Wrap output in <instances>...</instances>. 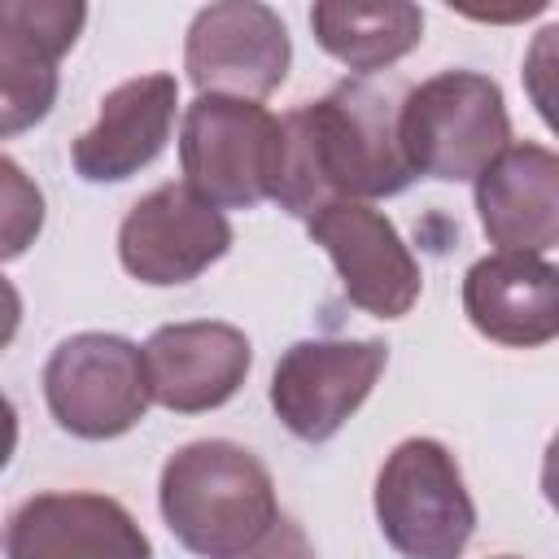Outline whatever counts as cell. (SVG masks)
<instances>
[{
	"mask_svg": "<svg viewBox=\"0 0 559 559\" xmlns=\"http://www.w3.org/2000/svg\"><path fill=\"white\" fill-rule=\"evenodd\" d=\"M402 83L345 79L328 96L306 100L280 118V210L310 218L336 201H376L411 188L415 170L397 140Z\"/></svg>",
	"mask_w": 559,
	"mask_h": 559,
	"instance_id": "cell-1",
	"label": "cell"
},
{
	"mask_svg": "<svg viewBox=\"0 0 559 559\" xmlns=\"http://www.w3.org/2000/svg\"><path fill=\"white\" fill-rule=\"evenodd\" d=\"M157 502L179 546L201 559H240L280 524L266 463L223 437L179 445L162 467Z\"/></svg>",
	"mask_w": 559,
	"mask_h": 559,
	"instance_id": "cell-2",
	"label": "cell"
},
{
	"mask_svg": "<svg viewBox=\"0 0 559 559\" xmlns=\"http://www.w3.org/2000/svg\"><path fill=\"white\" fill-rule=\"evenodd\" d=\"M397 140L415 175L445 183L476 179L511 140L502 87L476 70H441L406 87Z\"/></svg>",
	"mask_w": 559,
	"mask_h": 559,
	"instance_id": "cell-3",
	"label": "cell"
},
{
	"mask_svg": "<svg viewBox=\"0 0 559 559\" xmlns=\"http://www.w3.org/2000/svg\"><path fill=\"white\" fill-rule=\"evenodd\" d=\"M376 520L402 559H459L476 528V507L454 454L432 437L393 445L376 476Z\"/></svg>",
	"mask_w": 559,
	"mask_h": 559,
	"instance_id": "cell-4",
	"label": "cell"
},
{
	"mask_svg": "<svg viewBox=\"0 0 559 559\" xmlns=\"http://www.w3.org/2000/svg\"><path fill=\"white\" fill-rule=\"evenodd\" d=\"M179 162L188 188L214 210L271 201L280 166V118L258 100L197 96L183 109Z\"/></svg>",
	"mask_w": 559,
	"mask_h": 559,
	"instance_id": "cell-5",
	"label": "cell"
},
{
	"mask_svg": "<svg viewBox=\"0 0 559 559\" xmlns=\"http://www.w3.org/2000/svg\"><path fill=\"white\" fill-rule=\"evenodd\" d=\"M44 397L52 419L83 441L131 432L148 411L144 354L114 332L66 336L44 362Z\"/></svg>",
	"mask_w": 559,
	"mask_h": 559,
	"instance_id": "cell-6",
	"label": "cell"
},
{
	"mask_svg": "<svg viewBox=\"0 0 559 559\" xmlns=\"http://www.w3.org/2000/svg\"><path fill=\"white\" fill-rule=\"evenodd\" d=\"M288 26L258 0L205 4L183 39V70L201 96L262 100L288 79Z\"/></svg>",
	"mask_w": 559,
	"mask_h": 559,
	"instance_id": "cell-7",
	"label": "cell"
},
{
	"mask_svg": "<svg viewBox=\"0 0 559 559\" xmlns=\"http://www.w3.org/2000/svg\"><path fill=\"white\" fill-rule=\"evenodd\" d=\"M384 362V341H297L275 362L271 406L297 441H328L371 397Z\"/></svg>",
	"mask_w": 559,
	"mask_h": 559,
	"instance_id": "cell-8",
	"label": "cell"
},
{
	"mask_svg": "<svg viewBox=\"0 0 559 559\" xmlns=\"http://www.w3.org/2000/svg\"><path fill=\"white\" fill-rule=\"evenodd\" d=\"M231 249V223L188 183H162L140 197L118 227L122 271L140 284L170 288L197 280Z\"/></svg>",
	"mask_w": 559,
	"mask_h": 559,
	"instance_id": "cell-9",
	"label": "cell"
},
{
	"mask_svg": "<svg viewBox=\"0 0 559 559\" xmlns=\"http://www.w3.org/2000/svg\"><path fill=\"white\" fill-rule=\"evenodd\" d=\"M306 231L323 253L332 258L345 297L376 314V319H402L424 288L419 262L397 236V227L362 205V201H336L306 218Z\"/></svg>",
	"mask_w": 559,
	"mask_h": 559,
	"instance_id": "cell-10",
	"label": "cell"
},
{
	"mask_svg": "<svg viewBox=\"0 0 559 559\" xmlns=\"http://www.w3.org/2000/svg\"><path fill=\"white\" fill-rule=\"evenodd\" d=\"M87 22L70 0H0V140L31 131L57 105V61Z\"/></svg>",
	"mask_w": 559,
	"mask_h": 559,
	"instance_id": "cell-11",
	"label": "cell"
},
{
	"mask_svg": "<svg viewBox=\"0 0 559 559\" xmlns=\"http://www.w3.org/2000/svg\"><path fill=\"white\" fill-rule=\"evenodd\" d=\"M4 559H153L135 515L109 493H35L4 524Z\"/></svg>",
	"mask_w": 559,
	"mask_h": 559,
	"instance_id": "cell-12",
	"label": "cell"
},
{
	"mask_svg": "<svg viewBox=\"0 0 559 559\" xmlns=\"http://www.w3.org/2000/svg\"><path fill=\"white\" fill-rule=\"evenodd\" d=\"M140 354L148 397L175 415H201L231 402L253 362L249 336L218 319L166 323L144 341Z\"/></svg>",
	"mask_w": 559,
	"mask_h": 559,
	"instance_id": "cell-13",
	"label": "cell"
},
{
	"mask_svg": "<svg viewBox=\"0 0 559 559\" xmlns=\"http://www.w3.org/2000/svg\"><path fill=\"white\" fill-rule=\"evenodd\" d=\"M179 83L170 74H140L105 92L96 122L70 144V162L87 183H122L140 175L170 140Z\"/></svg>",
	"mask_w": 559,
	"mask_h": 559,
	"instance_id": "cell-14",
	"label": "cell"
},
{
	"mask_svg": "<svg viewBox=\"0 0 559 559\" xmlns=\"http://www.w3.org/2000/svg\"><path fill=\"white\" fill-rule=\"evenodd\" d=\"M476 214L498 253H550L559 240V157L546 144H507L476 175Z\"/></svg>",
	"mask_w": 559,
	"mask_h": 559,
	"instance_id": "cell-15",
	"label": "cell"
},
{
	"mask_svg": "<svg viewBox=\"0 0 559 559\" xmlns=\"http://www.w3.org/2000/svg\"><path fill=\"white\" fill-rule=\"evenodd\" d=\"M463 314L511 349H537L559 336V271L533 253H489L463 275Z\"/></svg>",
	"mask_w": 559,
	"mask_h": 559,
	"instance_id": "cell-16",
	"label": "cell"
},
{
	"mask_svg": "<svg viewBox=\"0 0 559 559\" xmlns=\"http://www.w3.org/2000/svg\"><path fill=\"white\" fill-rule=\"evenodd\" d=\"M310 31L328 57L349 66L354 74H376L402 61L424 39V9L406 0L384 4H336L323 0L310 9Z\"/></svg>",
	"mask_w": 559,
	"mask_h": 559,
	"instance_id": "cell-17",
	"label": "cell"
},
{
	"mask_svg": "<svg viewBox=\"0 0 559 559\" xmlns=\"http://www.w3.org/2000/svg\"><path fill=\"white\" fill-rule=\"evenodd\" d=\"M44 231V192L39 183L0 153V262L22 258Z\"/></svg>",
	"mask_w": 559,
	"mask_h": 559,
	"instance_id": "cell-18",
	"label": "cell"
},
{
	"mask_svg": "<svg viewBox=\"0 0 559 559\" xmlns=\"http://www.w3.org/2000/svg\"><path fill=\"white\" fill-rule=\"evenodd\" d=\"M240 559H319V555H314V546H310V537H306L301 524L280 520V524H275L249 555H240Z\"/></svg>",
	"mask_w": 559,
	"mask_h": 559,
	"instance_id": "cell-19",
	"label": "cell"
},
{
	"mask_svg": "<svg viewBox=\"0 0 559 559\" xmlns=\"http://www.w3.org/2000/svg\"><path fill=\"white\" fill-rule=\"evenodd\" d=\"M17 323H22V297H17V288L0 275V349L17 336Z\"/></svg>",
	"mask_w": 559,
	"mask_h": 559,
	"instance_id": "cell-20",
	"label": "cell"
},
{
	"mask_svg": "<svg viewBox=\"0 0 559 559\" xmlns=\"http://www.w3.org/2000/svg\"><path fill=\"white\" fill-rule=\"evenodd\" d=\"M13 450H17V411H13V402L0 393V472L9 467Z\"/></svg>",
	"mask_w": 559,
	"mask_h": 559,
	"instance_id": "cell-21",
	"label": "cell"
},
{
	"mask_svg": "<svg viewBox=\"0 0 559 559\" xmlns=\"http://www.w3.org/2000/svg\"><path fill=\"white\" fill-rule=\"evenodd\" d=\"M498 559H515V555H498Z\"/></svg>",
	"mask_w": 559,
	"mask_h": 559,
	"instance_id": "cell-22",
	"label": "cell"
}]
</instances>
